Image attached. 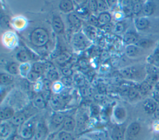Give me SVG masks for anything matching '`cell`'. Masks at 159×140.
I'll return each mask as SVG.
<instances>
[{"label": "cell", "mask_w": 159, "mask_h": 140, "mask_svg": "<svg viewBox=\"0 0 159 140\" xmlns=\"http://www.w3.org/2000/svg\"><path fill=\"white\" fill-rule=\"evenodd\" d=\"M31 43L35 47H42L47 44L49 35L47 30L43 28H37L34 30L30 36Z\"/></svg>", "instance_id": "1"}, {"label": "cell", "mask_w": 159, "mask_h": 140, "mask_svg": "<svg viewBox=\"0 0 159 140\" xmlns=\"http://www.w3.org/2000/svg\"><path fill=\"white\" fill-rule=\"evenodd\" d=\"M35 127H34L32 121L24 123L20 128L19 134L24 139H30L34 136Z\"/></svg>", "instance_id": "2"}, {"label": "cell", "mask_w": 159, "mask_h": 140, "mask_svg": "<svg viewBox=\"0 0 159 140\" xmlns=\"http://www.w3.org/2000/svg\"><path fill=\"white\" fill-rule=\"evenodd\" d=\"M48 129L43 122H39L35 126L34 140H43L47 135Z\"/></svg>", "instance_id": "3"}, {"label": "cell", "mask_w": 159, "mask_h": 140, "mask_svg": "<svg viewBox=\"0 0 159 140\" xmlns=\"http://www.w3.org/2000/svg\"><path fill=\"white\" fill-rule=\"evenodd\" d=\"M73 44L76 50H83L87 45V40L85 36L81 32L76 34L73 37Z\"/></svg>", "instance_id": "4"}, {"label": "cell", "mask_w": 159, "mask_h": 140, "mask_svg": "<svg viewBox=\"0 0 159 140\" xmlns=\"http://www.w3.org/2000/svg\"><path fill=\"white\" fill-rule=\"evenodd\" d=\"M50 103L53 110H58L65 106V99L60 95H54L50 99Z\"/></svg>", "instance_id": "5"}, {"label": "cell", "mask_w": 159, "mask_h": 140, "mask_svg": "<svg viewBox=\"0 0 159 140\" xmlns=\"http://www.w3.org/2000/svg\"><path fill=\"white\" fill-rule=\"evenodd\" d=\"M120 73L125 78H134L137 77L139 73V71L137 68L132 67H127V68L121 69L120 70Z\"/></svg>", "instance_id": "6"}, {"label": "cell", "mask_w": 159, "mask_h": 140, "mask_svg": "<svg viewBox=\"0 0 159 140\" xmlns=\"http://www.w3.org/2000/svg\"><path fill=\"white\" fill-rule=\"evenodd\" d=\"M157 106V102L151 98L145 100L143 103V106L145 111L148 114H153Z\"/></svg>", "instance_id": "7"}, {"label": "cell", "mask_w": 159, "mask_h": 140, "mask_svg": "<svg viewBox=\"0 0 159 140\" xmlns=\"http://www.w3.org/2000/svg\"><path fill=\"white\" fill-rule=\"evenodd\" d=\"M140 131V125L137 122H133L127 127L126 133L129 138H134L136 136Z\"/></svg>", "instance_id": "8"}, {"label": "cell", "mask_w": 159, "mask_h": 140, "mask_svg": "<svg viewBox=\"0 0 159 140\" xmlns=\"http://www.w3.org/2000/svg\"><path fill=\"white\" fill-rule=\"evenodd\" d=\"M76 126V121L71 116H66L65 121L62 124V128L63 130L66 132L73 131Z\"/></svg>", "instance_id": "9"}, {"label": "cell", "mask_w": 159, "mask_h": 140, "mask_svg": "<svg viewBox=\"0 0 159 140\" xmlns=\"http://www.w3.org/2000/svg\"><path fill=\"white\" fill-rule=\"evenodd\" d=\"M111 138L112 140H124V131L120 126H116L111 131Z\"/></svg>", "instance_id": "10"}, {"label": "cell", "mask_w": 159, "mask_h": 140, "mask_svg": "<svg viewBox=\"0 0 159 140\" xmlns=\"http://www.w3.org/2000/svg\"><path fill=\"white\" fill-rule=\"evenodd\" d=\"M26 119L25 114L22 112L15 113L12 118L11 119V123L14 126L22 125Z\"/></svg>", "instance_id": "11"}, {"label": "cell", "mask_w": 159, "mask_h": 140, "mask_svg": "<svg viewBox=\"0 0 159 140\" xmlns=\"http://www.w3.org/2000/svg\"><path fill=\"white\" fill-rule=\"evenodd\" d=\"M52 27L56 33H60L64 29L63 22L58 16H54L52 19Z\"/></svg>", "instance_id": "12"}, {"label": "cell", "mask_w": 159, "mask_h": 140, "mask_svg": "<svg viewBox=\"0 0 159 140\" xmlns=\"http://www.w3.org/2000/svg\"><path fill=\"white\" fill-rule=\"evenodd\" d=\"M15 114L14 110L11 107H5L1 109L0 118L1 120L11 119Z\"/></svg>", "instance_id": "13"}, {"label": "cell", "mask_w": 159, "mask_h": 140, "mask_svg": "<svg viewBox=\"0 0 159 140\" xmlns=\"http://www.w3.org/2000/svg\"><path fill=\"white\" fill-rule=\"evenodd\" d=\"M114 116L116 119L119 122L122 121L126 117V111L125 108L122 106H117L114 111Z\"/></svg>", "instance_id": "14"}, {"label": "cell", "mask_w": 159, "mask_h": 140, "mask_svg": "<svg viewBox=\"0 0 159 140\" xmlns=\"http://www.w3.org/2000/svg\"><path fill=\"white\" fill-rule=\"evenodd\" d=\"M65 118L66 117L63 114L61 113H56L52 115L51 118V121L53 125L58 126L63 123Z\"/></svg>", "instance_id": "15"}, {"label": "cell", "mask_w": 159, "mask_h": 140, "mask_svg": "<svg viewBox=\"0 0 159 140\" xmlns=\"http://www.w3.org/2000/svg\"><path fill=\"white\" fill-rule=\"evenodd\" d=\"M123 40L125 43H126L129 45H132V44L137 43L138 42L137 35L135 33L131 32L125 33L124 35Z\"/></svg>", "instance_id": "16"}, {"label": "cell", "mask_w": 159, "mask_h": 140, "mask_svg": "<svg viewBox=\"0 0 159 140\" xmlns=\"http://www.w3.org/2000/svg\"><path fill=\"white\" fill-rule=\"evenodd\" d=\"M68 20L69 21V22L70 23V24L75 27H80L81 26V20L80 19V17H78V16H77L75 13L72 12L70 13V14H68Z\"/></svg>", "instance_id": "17"}, {"label": "cell", "mask_w": 159, "mask_h": 140, "mask_svg": "<svg viewBox=\"0 0 159 140\" xmlns=\"http://www.w3.org/2000/svg\"><path fill=\"white\" fill-rule=\"evenodd\" d=\"M135 25L137 29L143 30L146 29L149 25V21L147 18L139 17L135 19Z\"/></svg>", "instance_id": "18"}, {"label": "cell", "mask_w": 159, "mask_h": 140, "mask_svg": "<svg viewBox=\"0 0 159 140\" xmlns=\"http://www.w3.org/2000/svg\"><path fill=\"white\" fill-rule=\"evenodd\" d=\"M155 10V5L153 2L148 1L144 4L142 8V12L145 16L152 15Z\"/></svg>", "instance_id": "19"}, {"label": "cell", "mask_w": 159, "mask_h": 140, "mask_svg": "<svg viewBox=\"0 0 159 140\" xmlns=\"http://www.w3.org/2000/svg\"><path fill=\"white\" fill-rule=\"evenodd\" d=\"M111 20V16L109 13L106 12H103L99 14L98 17V21L100 25H102V26L104 25H106L107 24H109L110 21Z\"/></svg>", "instance_id": "20"}, {"label": "cell", "mask_w": 159, "mask_h": 140, "mask_svg": "<svg viewBox=\"0 0 159 140\" xmlns=\"http://www.w3.org/2000/svg\"><path fill=\"white\" fill-rule=\"evenodd\" d=\"M11 127L6 123H2L0 126V134L2 138H7L11 133Z\"/></svg>", "instance_id": "21"}, {"label": "cell", "mask_w": 159, "mask_h": 140, "mask_svg": "<svg viewBox=\"0 0 159 140\" xmlns=\"http://www.w3.org/2000/svg\"><path fill=\"white\" fill-rule=\"evenodd\" d=\"M60 9L63 12H70L73 9V4L71 1H61L59 4Z\"/></svg>", "instance_id": "22"}, {"label": "cell", "mask_w": 159, "mask_h": 140, "mask_svg": "<svg viewBox=\"0 0 159 140\" xmlns=\"http://www.w3.org/2000/svg\"><path fill=\"white\" fill-rule=\"evenodd\" d=\"M71 57V54H70L68 52H63L61 53L57 58L56 60L57 62L60 63V64H63L65 62H68V60H70Z\"/></svg>", "instance_id": "23"}, {"label": "cell", "mask_w": 159, "mask_h": 140, "mask_svg": "<svg viewBox=\"0 0 159 140\" xmlns=\"http://www.w3.org/2000/svg\"><path fill=\"white\" fill-rule=\"evenodd\" d=\"M125 54L129 57H133L137 54L139 52V48L137 46L132 44L128 45L125 48Z\"/></svg>", "instance_id": "24"}, {"label": "cell", "mask_w": 159, "mask_h": 140, "mask_svg": "<svg viewBox=\"0 0 159 140\" xmlns=\"http://www.w3.org/2000/svg\"><path fill=\"white\" fill-rule=\"evenodd\" d=\"M152 88V85L149 83L147 81L143 82L139 86V91L142 94V95H145Z\"/></svg>", "instance_id": "25"}, {"label": "cell", "mask_w": 159, "mask_h": 140, "mask_svg": "<svg viewBox=\"0 0 159 140\" xmlns=\"http://www.w3.org/2000/svg\"><path fill=\"white\" fill-rule=\"evenodd\" d=\"M45 100L41 95H38L35 97L34 104L36 107L40 109L44 108L45 107Z\"/></svg>", "instance_id": "26"}, {"label": "cell", "mask_w": 159, "mask_h": 140, "mask_svg": "<svg viewBox=\"0 0 159 140\" xmlns=\"http://www.w3.org/2000/svg\"><path fill=\"white\" fill-rule=\"evenodd\" d=\"M14 80V77L11 75L6 73H1L0 75V82L1 84L7 85L11 83Z\"/></svg>", "instance_id": "27"}, {"label": "cell", "mask_w": 159, "mask_h": 140, "mask_svg": "<svg viewBox=\"0 0 159 140\" xmlns=\"http://www.w3.org/2000/svg\"><path fill=\"white\" fill-rule=\"evenodd\" d=\"M32 70L39 74H41L45 71V64L40 62H35L32 65Z\"/></svg>", "instance_id": "28"}, {"label": "cell", "mask_w": 159, "mask_h": 140, "mask_svg": "<svg viewBox=\"0 0 159 140\" xmlns=\"http://www.w3.org/2000/svg\"><path fill=\"white\" fill-rule=\"evenodd\" d=\"M17 58L19 60H20L22 62H25L27 61H28L30 58V55L28 54V52H27L25 50H22L19 52L17 53Z\"/></svg>", "instance_id": "29"}, {"label": "cell", "mask_w": 159, "mask_h": 140, "mask_svg": "<svg viewBox=\"0 0 159 140\" xmlns=\"http://www.w3.org/2000/svg\"><path fill=\"white\" fill-rule=\"evenodd\" d=\"M87 121V116L86 114H80L77 116L76 119V126L79 128H82L84 126Z\"/></svg>", "instance_id": "30"}, {"label": "cell", "mask_w": 159, "mask_h": 140, "mask_svg": "<svg viewBox=\"0 0 159 140\" xmlns=\"http://www.w3.org/2000/svg\"><path fill=\"white\" fill-rule=\"evenodd\" d=\"M39 77H40V74L32 70L27 73V79L28 80L29 82H30L31 83H34L38 80Z\"/></svg>", "instance_id": "31"}, {"label": "cell", "mask_w": 159, "mask_h": 140, "mask_svg": "<svg viewBox=\"0 0 159 140\" xmlns=\"http://www.w3.org/2000/svg\"><path fill=\"white\" fill-rule=\"evenodd\" d=\"M152 42L151 40L148 39H142L137 42V45L142 48H147L151 46Z\"/></svg>", "instance_id": "32"}, {"label": "cell", "mask_w": 159, "mask_h": 140, "mask_svg": "<svg viewBox=\"0 0 159 140\" xmlns=\"http://www.w3.org/2000/svg\"><path fill=\"white\" fill-rule=\"evenodd\" d=\"M47 78L50 82H55L58 79V74L55 70H53L47 73Z\"/></svg>", "instance_id": "33"}, {"label": "cell", "mask_w": 159, "mask_h": 140, "mask_svg": "<svg viewBox=\"0 0 159 140\" xmlns=\"http://www.w3.org/2000/svg\"><path fill=\"white\" fill-rule=\"evenodd\" d=\"M19 65L17 63L12 62L7 67V70L11 74L16 75L19 72Z\"/></svg>", "instance_id": "34"}, {"label": "cell", "mask_w": 159, "mask_h": 140, "mask_svg": "<svg viewBox=\"0 0 159 140\" xmlns=\"http://www.w3.org/2000/svg\"><path fill=\"white\" fill-rule=\"evenodd\" d=\"M59 140H73L72 135L69 133L65 131L60 132L58 134Z\"/></svg>", "instance_id": "35"}, {"label": "cell", "mask_w": 159, "mask_h": 140, "mask_svg": "<svg viewBox=\"0 0 159 140\" xmlns=\"http://www.w3.org/2000/svg\"><path fill=\"white\" fill-rule=\"evenodd\" d=\"M74 82L76 85L79 86H84V82H85L84 78L81 75L76 74L74 77Z\"/></svg>", "instance_id": "36"}, {"label": "cell", "mask_w": 159, "mask_h": 140, "mask_svg": "<svg viewBox=\"0 0 159 140\" xmlns=\"http://www.w3.org/2000/svg\"><path fill=\"white\" fill-rule=\"evenodd\" d=\"M85 31H86L87 35L91 39L94 38L96 35V29L92 26H88L85 28Z\"/></svg>", "instance_id": "37"}, {"label": "cell", "mask_w": 159, "mask_h": 140, "mask_svg": "<svg viewBox=\"0 0 159 140\" xmlns=\"http://www.w3.org/2000/svg\"><path fill=\"white\" fill-rule=\"evenodd\" d=\"M143 6L140 1H136L132 5V11L133 13L135 14H138L141 11H142Z\"/></svg>", "instance_id": "38"}, {"label": "cell", "mask_w": 159, "mask_h": 140, "mask_svg": "<svg viewBox=\"0 0 159 140\" xmlns=\"http://www.w3.org/2000/svg\"><path fill=\"white\" fill-rule=\"evenodd\" d=\"M158 77H159V75H158V73H150L147 77L146 81L148 82L151 85H152L153 83L157 82V81L158 79Z\"/></svg>", "instance_id": "39"}, {"label": "cell", "mask_w": 159, "mask_h": 140, "mask_svg": "<svg viewBox=\"0 0 159 140\" xmlns=\"http://www.w3.org/2000/svg\"><path fill=\"white\" fill-rule=\"evenodd\" d=\"M139 93V90L136 89L135 88L131 87V88H130V90L129 91L127 95L130 100H134L138 96Z\"/></svg>", "instance_id": "40"}, {"label": "cell", "mask_w": 159, "mask_h": 140, "mask_svg": "<svg viewBox=\"0 0 159 140\" xmlns=\"http://www.w3.org/2000/svg\"><path fill=\"white\" fill-rule=\"evenodd\" d=\"M124 30V26L121 22H119L116 24L114 27V32L117 34L122 33Z\"/></svg>", "instance_id": "41"}, {"label": "cell", "mask_w": 159, "mask_h": 140, "mask_svg": "<svg viewBox=\"0 0 159 140\" xmlns=\"http://www.w3.org/2000/svg\"><path fill=\"white\" fill-rule=\"evenodd\" d=\"M98 9L101 11H104L107 9V4L104 1H98Z\"/></svg>", "instance_id": "42"}, {"label": "cell", "mask_w": 159, "mask_h": 140, "mask_svg": "<svg viewBox=\"0 0 159 140\" xmlns=\"http://www.w3.org/2000/svg\"><path fill=\"white\" fill-rule=\"evenodd\" d=\"M88 22L93 26H98L99 25V22L98 19H97L95 16L91 15L88 19Z\"/></svg>", "instance_id": "43"}, {"label": "cell", "mask_w": 159, "mask_h": 140, "mask_svg": "<svg viewBox=\"0 0 159 140\" xmlns=\"http://www.w3.org/2000/svg\"><path fill=\"white\" fill-rule=\"evenodd\" d=\"M88 7L92 11H96L98 9L97 1H89L88 2Z\"/></svg>", "instance_id": "44"}, {"label": "cell", "mask_w": 159, "mask_h": 140, "mask_svg": "<svg viewBox=\"0 0 159 140\" xmlns=\"http://www.w3.org/2000/svg\"><path fill=\"white\" fill-rule=\"evenodd\" d=\"M62 83L65 86H70L72 83V78L71 77H63L61 80Z\"/></svg>", "instance_id": "45"}, {"label": "cell", "mask_w": 159, "mask_h": 140, "mask_svg": "<svg viewBox=\"0 0 159 140\" xmlns=\"http://www.w3.org/2000/svg\"><path fill=\"white\" fill-rule=\"evenodd\" d=\"M43 86L45 90L49 91L51 88V86H52V82H50L47 78L45 79L43 81Z\"/></svg>", "instance_id": "46"}, {"label": "cell", "mask_w": 159, "mask_h": 140, "mask_svg": "<svg viewBox=\"0 0 159 140\" xmlns=\"http://www.w3.org/2000/svg\"><path fill=\"white\" fill-rule=\"evenodd\" d=\"M61 72L65 77H71L73 75V71L70 68H64L61 69Z\"/></svg>", "instance_id": "47"}, {"label": "cell", "mask_w": 159, "mask_h": 140, "mask_svg": "<svg viewBox=\"0 0 159 140\" xmlns=\"http://www.w3.org/2000/svg\"><path fill=\"white\" fill-rule=\"evenodd\" d=\"M1 26L4 28L9 27V20L7 17H4L1 18Z\"/></svg>", "instance_id": "48"}, {"label": "cell", "mask_w": 159, "mask_h": 140, "mask_svg": "<svg viewBox=\"0 0 159 140\" xmlns=\"http://www.w3.org/2000/svg\"><path fill=\"white\" fill-rule=\"evenodd\" d=\"M55 70V68L54 65L52 63L47 62V63H46L45 64V70L47 72L52 71V70Z\"/></svg>", "instance_id": "49"}, {"label": "cell", "mask_w": 159, "mask_h": 140, "mask_svg": "<svg viewBox=\"0 0 159 140\" xmlns=\"http://www.w3.org/2000/svg\"><path fill=\"white\" fill-rule=\"evenodd\" d=\"M153 100L159 103V90H155L153 93Z\"/></svg>", "instance_id": "50"}, {"label": "cell", "mask_w": 159, "mask_h": 140, "mask_svg": "<svg viewBox=\"0 0 159 140\" xmlns=\"http://www.w3.org/2000/svg\"><path fill=\"white\" fill-rule=\"evenodd\" d=\"M153 60H155L156 64H159V50H156L153 55Z\"/></svg>", "instance_id": "51"}, {"label": "cell", "mask_w": 159, "mask_h": 140, "mask_svg": "<svg viewBox=\"0 0 159 140\" xmlns=\"http://www.w3.org/2000/svg\"><path fill=\"white\" fill-rule=\"evenodd\" d=\"M102 29L105 30V31H107V32H109L112 30V25L111 24H107L106 25H104L102 27Z\"/></svg>", "instance_id": "52"}, {"label": "cell", "mask_w": 159, "mask_h": 140, "mask_svg": "<svg viewBox=\"0 0 159 140\" xmlns=\"http://www.w3.org/2000/svg\"><path fill=\"white\" fill-rule=\"evenodd\" d=\"M153 114H154L155 118L157 119H159V103L157 104L156 110H155V111Z\"/></svg>", "instance_id": "53"}, {"label": "cell", "mask_w": 159, "mask_h": 140, "mask_svg": "<svg viewBox=\"0 0 159 140\" xmlns=\"http://www.w3.org/2000/svg\"><path fill=\"white\" fill-rule=\"evenodd\" d=\"M78 12L80 15H84V14H86V13H88V10L86 8L83 7V8H80L79 10H78Z\"/></svg>", "instance_id": "54"}, {"label": "cell", "mask_w": 159, "mask_h": 140, "mask_svg": "<svg viewBox=\"0 0 159 140\" xmlns=\"http://www.w3.org/2000/svg\"><path fill=\"white\" fill-rule=\"evenodd\" d=\"M61 88V85L60 83H57L55 85H54V90H55L59 91V90H60Z\"/></svg>", "instance_id": "55"}, {"label": "cell", "mask_w": 159, "mask_h": 140, "mask_svg": "<svg viewBox=\"0 0 159 140\" xmlns=\"http://www.w3.org/2000/svg\"><path fill=\"white\" fill-rule=\"evenodd\" d=\"M116 1H107V2H108L109 6H111L112 4H114L116 3Z\"/></svg>", "instance_id": "56"}, {"label": "cell", "mask_w": 159, "mask_h": 140, "mask_svg": "<svg viewBox=\"0 0 159 140\" xmlns=\"http://www.w3.org/2000/svg\"><path fill=\"white\" fill-rule=\"evenodd\" d=\"M155 90H159V82L156 84V86H155Z\"/></svg>", "instance_id": "57"}, {"label": "cell", "mask_w": 159, "mask_h": 140, "mask_svg": "<svg viewBox=\"0 0 159 140\" xmlns=\"http://www.w3.org/2000/svg\"><path fill=\"white\" fill-rule=\"evenodd\" d=\"M81 140H90L89 139H88V138H83V139H81Z\"/></svg>", "instance_id": "58"}]
</instances>
